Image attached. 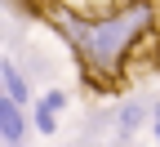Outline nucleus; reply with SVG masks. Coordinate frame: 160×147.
I'll list each match as a JSON object with an SVG mask.
<instances>
[{
    "label": "nucleus",
    "mask_w": 160,
    "mask_h": 147,
    "mask_svg": "<svg viewBox=\"0 0 160 147\" xmlns=\"http://www.w3.org/2000/svg\"><path fill=\"white\" fill-rule=\"evenodd\" d=\"M58 27H62L71 36V45L80 54V62H85V71L93 85H116L120 76H125V58L129 49L142 40L147 31H156V13H151V0H133V5L116 9L107 18H76V13H62L58 9Z\"/></svg>",
    "instance_id": "f257e3e1"
},
{
    "label": "nucleus",
    "mask_w": 160,
    "mask_h": 147,
    "mask_svg": "<svg viewBox=\"0 0 160 147\" xmlns=\"http://www.w3.org/2000/svg\"><path fill=\"white\" fill-rule=\"evenodd\" d=\"M22 138H27V116H22V107H18L13 98L0 94V143L18 147Z\"/></svg>",
    "instance_id": "f03ea898"
},
{
    "label": "nucleus",
    "mask_w": 160,
    "mask_h": 147,
    "mask_svg": "<svg viewBox=\"0 0 160 147\" xmlns=\"http://www.w3.org/2000/svg\"><path fill=\"white\" fill-rule=\"evenodd\" d=\"M62 107H67V98L58 94V89H49L45 98L36 102V129H40V134H53V129H58V112H62Z\"/></svg>",
    "instance_id": "7ed1b4c3"
},
{
    "label": "nucleus",
    "mask_w": 160,
    "mask_h": 147,
    "mask_svg": "<svg viewBox=\"0 0 160 147\" xmlns=\"http://www.w3.org/2000/svg\"><path fill=\"white\" fill-rule=\"evenodd\" d=\"M0 85H5V98H13L18 107L27 102V80H22V71H18L9 58H0Z\"/></svg>",
    "instance_id": "20e7f679"
},
{
    "label": "nucleus",
    "mask_w": 160,
    "mask_h": 147,
    "mask_svg": "<svg viewBox=\"0 0 160 147\" xmlns=\"http://www.w3.org/2000/svg\"><path fill=\"white\" fill-rule=\"evenodd\" d=\"M156 138H160V112H156Z\"/></svg>",
    "instance_id": "39448f33"
}]
</instances>
